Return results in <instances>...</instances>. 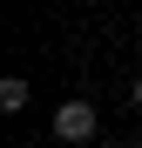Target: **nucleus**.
Returning a JSON list of instances; mask_svg holds the SVG:
<instances>
[{
	"instance_id": "obj_1",
	"label": "nucleus",
	"mask_w": 142,
	"mask_h": 148,
	"mask_svg": "<svg viewBox=\"0 0 142 148\" xmlns=\"http://www.w3.org/2000/svg\"><path fill=\"white\" fill-rule=\"evenodd\" d=\"M95 128H102V114H95L88 101H61L54 108V135L61 141H95Z\"/></svg>"
},
{
	"instance_id": "obj_2",
	"label": "nucleus",
	"mask_w": 142,
	"mask_h": 148,
	"mask_svg": "<svg viewBox=\"0 0 142 148\" xmlns=\"http://www.w3.org/2000/svg\"><path fill=\"white\" fill-rule=\"evenodd\" d=\"M20 108H27V81L7 74V81H0V114H20Z\"/></svg>"
},
{
	"instance_id": "obj_3",
	"label": "nucleus",
	"mask_w": 142,
	"mask_h": 148,
	"mask_svg": "<svg viewBox=\"0 0 142 148\" xmlns=\"http://www.w3.org/2000/svg\"><path fill=\"white\" fill-rule=\"evenodd\" d=\"M135 108H142V74H135Z\"/></svg>"
}]
</instances>
